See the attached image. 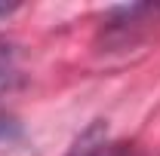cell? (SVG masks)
<instances>
[{
	"instance_id": "obj_1",
	"label": "cell",
	"mask_w": 160,
	"mask_h": 156,
	"mask_svg": "<svg viewBox=\"0 0 160 156\" xmlns=\"http://www.w3.org/2000/svg\"><path fill=\"white\" fill-rule=\"evenodd\" d=\"M68 156H139V150L136 144H126V141H108L105 122H92L74 141Z\"/></svg>"
},
{
	"instance_id": "obj_2",
	"label": "cell",
	"mask_w": 160,
	"mask_h": 156,
	"mask_svg": "<svg viewBox=\"0 0 160 156\" xmlns=\"http://www.w3.org/2000/svg\"><path fill=\"white\" fill-rule=\"evenodd\" d=\"M19 77V67H16V52L9 43H0V92H6Z\"/></svg>"
},
{
	"instance_id": "obj_3",
	"label": "cell",
	"mask_w": 160,
	"mask_h": 156,
	"mask_svg": "<svg viewBox=\"0 0 160 156\" xmlns=\"http://www.w3.org/2000/svg\"><path fill=\"white\" fill-rule=\"evenodd\" d=\"M12 138H19V119L0 110V141H12Z\"/></svg>"
},
{
	"instance_id": "obj_4",
	"label": "cell",
	"mask_w": 160,
	"mask_h": 156,
	"mask_svg": "<svg viewBox=\"0 0 160 156\" xmlns=\"http://www.w3.org/2000/svg\"><path fill=\"white\" fill-rule=\"evenodd\" d=\"M9 12H16V6H6V3H0V19H3V16H9Z\"/></svg>"
}]
</instances>
